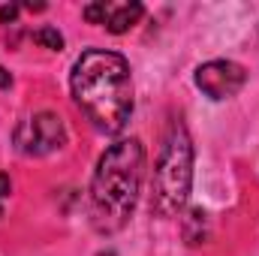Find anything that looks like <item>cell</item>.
I'll list each match as a JSON object with an SVG mask.
<instances>
[{"label":"cell","mask_w":259,"mask_h":256,"mask_svg":"<svg viewBox=\"0 0 259 256\" xmlns=\"http://www.w3.org/2000/svg\"><path fill=\"white\" fill-rule=\"evenodd\" d=\"M72 100L78 112L100 133H121L133 115V75L118 52L88 49L69 75Z\"/></svg>","instance_id":"obj_1"},{"label":"cell","mask_w":259,"mask_h":256,"mask_svg":"<svg viewBox=\"0 0 259 256\" xmlns=\"http://www.w3.org/2000/svg\"><path fill=\"white\" fill-rule=\"evenodd\" d=\"M145 178V148L139 139H121L106 148V154L97 163L88 214L91 226L100 235L121 232L130 223Z\"/></svg>","instance_id":"obj_2"},{"label":"cell","mask_w":259,"mask_h":256,"mask_svg":"<svg viewBox=\"0 0 259 256\" xmlns=\"http://www.w3.org/2000/svg\"><path fill=\"white\" fill-rule=\"evenodd\" d=\"M193 184V142L187 127L172 121V127L163 139V151L157 157L154 169V193H151V208L160 217H175L187 205Z\"/></svg>","instance_id":"obj_3"},{"label":"cell","mask_w":259,"mask_h":256,"mask_svg":"<svg viewBox=\"0 0 259 256\" xmlns=\"http://www.w3.org/2000/svg\"><path fill=\"white\" fill-rule=\"evenodd\" d=\"M66 130L64 121L52 112H39L15 127V148L27 157H46L58 148H64Z\"/></svg>","instance_id":"obj_4"},{"label":"cell","mask_w":259,"mask_h":256,"mask_svg":"<svg viewBox=\"0 0 259 256\" xmlns=\"http://www.w3.org/2000/svg\"><path fill=\"white\" fill-rule=\"evenodd\" d=\"M193 81L205 97L229 100V97H235L247 84V72H244V66L235 64V61H208V64H202L196 69Z\"/></svg>","instance_id":"obj_5"},{"label":"cell","mask_w":259,"mask_h":256,"mask_svg":"<svg viewBox=\"0 0 259 256\" xmlns=\"http://www.w3.org/2000/svg\"><path fill=\"white\" fill-rule=\"evenodd\" d=\"M145 15V6L142 3H121V6H112V15L106 21V30L109 33H127L130 27L139 24V18Z\"/></svg>","instance_id":"obj_6"},{"label":"cell","mask_w":259,"mask_h":256,"mask_svg":"<svg viewBox=\"0 0 259 256\" xmlns=\"http://www.w3.org/2000/svg\"><path fill=\"white\" fill-rule=\"evenodd\" d=\"M112 6H115V3H106V0L88 3V6L81 9V15H84V21H91V24H106L109 15H112Z\"/></svg>","instance_id":"obj_7"},{"label":"cell","mask_w":259,"mask_h":256,"mask_svg":"<svg viewBox=\"0 0 259 256\" xmlns=\"http://www.w3.org/2000/svg\"><path fill=\"white\" fill-rule=\"evenodd\" d=\"M33 42L42 46V49H49V52H61V49H64V36H61L55 27H39V30L33 33Z\"/></svg>","instance_id":"obj_8"},{"label":"cell","mask_w":259,"mask_h":256,"mask_svg":"<svg viewBox=\"0 0 259 256\" xmlns=\"http://www.w3.org/2000/svg\"><path fill=\"white\" fill-rule=\"evenodd\" d=\"M18 18V6H0V24H12Z\"/></svg>","instance_id":"obj_9"},{"label":"cell","mask_w":259,"mask_h":256,"mask_svg":"<svg viewBox=\"0 0 259 256\" xmlns=\"http://www.w3.org/2000/svg\"><path fill=\"white\" fill-rule=\"evenodd\" d=\"M9 190H12V181H9V175H0V199H3V196H9Z\"/></svg>","instance_id":"obj_10"},{"label":"cell","mask_w":259,"mask_h":256,"mask_svg":"<svg viewBox=\"0 0 259 256\" xmlns=\"http://www.w3.org/2000/svg\"><path fill=\"white\" fill-rule=\"evenodd\" d=\"M9 84H12V75H9V72L0 66V88H9Z\"/></svg>","instance_id":"obj_11"},{"label":"cell","mask_w":259,"mask_h":256,"mask_svg":"<svg viewBox=\"0 0 259 256\" xmlns=\"http://www.w3.org/2000/svg\"><path fill=\"white\" fill-rule=\"evenodd\" d=\"M0 217H3V208H0Z\"/></svg>","instance_id":"obj_12"}]
</instances>
